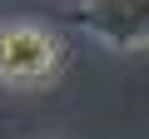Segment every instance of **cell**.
<instances>
[{
	"instance_id": "cell-1",
	"label": "cell",
	"mask_w": 149,
	"mask_h": 139,
	"mask_svg": "<svg viewBox=\"0 0 149 139\" xmlns=\"http://www.w3.org/2000/svg\"><path fill=\"white\" fill-rule=\"evenodd\" d=\"M65 75V40L35 20L0 25V80L15 90H45Z\"/></svg>"
},
{
	"instance_id": "cell-2",
	"label": "cell",
	"mask_w": 149,
	"mask_h": 139,
	"mask_svg": "<svg viewBox=\"0 0 149 139\" xmlns=\"http://www.w3.org/2000/svg\"><path fill=\"white\" fill-rule=\"evenodd\" d=\"M74 15L109 50H144L149 45V0H80Z\"/></svg>"
}]
</instances>
